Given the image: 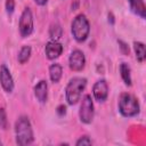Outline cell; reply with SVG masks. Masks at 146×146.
Returning <instances> with one entry per match:
<instances>
[{
  "label": "cell",
  "instance_id": "52a82bcc",
  "mask_svg": "<svg viewBox=\"0 0 146 146\" xmlns=\"http://www.w3.org/2000/svg\"><path fill=\"white\" fill-rule=\"evenodd\" d=\"M68 66L74 72H80L86 66V56L80 49H74L68 57Z\"/></svg>",
  "mask_w": 146,
  "mask_h": 146
},
{
  "label": "cell",
  "instance_id": "e0dca14e",
  "mask_svg": "<svg viewBox=\"0 0 146 146\" xmlns=\"http://www.w3.org/2000/svg\"><path fill=\"white\" fill-rule=\"evenodd\" d=\"M63 35V29L59 24L55 23V24H51L50 29H49V36L51 40H55V41H58Z\"/></svg>",
  "mask_w": 146,
  "mask_h": 146
},
{
  "label": "cell",
  "instance_id": "ba28073f",
  "mask_svg": "<svg viewBox=\"0 0 146 146\" xmlns=\"http://www.w3.org/2000/svg\"><path fill=\"white\" fill-rule=\"evenodd\" d=\"M92 96L99 103H103V102H105L107 99V97H108V84L104 79L98 80L94 84V87H92Z\"/></svg>",
  "mask_w": 146,
  "mask_h": 146
},
{
  "label": "cell",
  "instance_id": "d6986e66",
  "mask_svg": "<svg viewBox=\"0 0 146 146\" xmlns=\"http://www.w3.org/2000/svg\"><path fill=\"white\" fill-rule=\"evenodd\" d=\"M91 144H92V140L90 139L89 136H81V137L76 140V143H75L76 146H81V145H91Z\"/></svg>",
  "mask_w": 146,
  "mask_h": 146
},
{
  "label": "cell",
  "instance_id": "277c9868",
  "mask_svg": "<svg viewBox=\"0 0 146 146\" xmlns=\"http://www.w3.org/2000/svg\"><path fill=\"white\" fill-rule=\"evenodd\" d=\"M71 33L74 40L78 42H83L88 39L90 33V24L86 15L79 14L78 16H75L71 24Z\"/></svg>",
  "mask_w": 146,
  "mask_h": 146
},
{
  "label": "cell",
  "instance_id": "2e32d148",
  "mask_svg": "<svg viewBox=\"0 0 146 146\" xmlns=\"http://www.w3.org/2000/svg\"><path fill=\"white\" fill-rule=\"evenodd\" d=\"M31 54H32V48L30 46H23L18 52V56H17V59H18V63L19 64H25L30 57H31Z\"/></svg>",
  "mask_w": 146,
  "mask_h": 146
},
{
  "label": "cell",
  "instance_id": "8992f818",
  "mask_svg": "<svg viewBox=\"0 0 146 146\" xmlns=\"http://www.w3.org/2000/svg\"><path fill=\"white\" fill-rule=\"evenodd\" d=\"M34 29V24H33V15L32 11L29 7L24 8L19 22H18V30H19V34L22 38H27L32 34Z\"/></svg>",
  "mask_w": 146,
  "mask_h": 146
},
{
  "label": "cell",
  "instance_id": "5b68a950",
  "mask_svg": "<svg viewBox=\"0 0 146 146\" xmlns=\"http://www.w3.org/2000/svg\"><path fill=\"white\" fill-rule=\"evenodd\" d=\"M95 116V107L92 103V98L90 95H84L82 97L80 108H79V117L80 121L84 124H90Z\"/></svg>",
  "mask_w": 146,
  "mask_h": 146
},
{
  "label": "cell",
  "instance_id": "ffe728a7",
  "mask_svg": "<svg viewBox=\"0 0 146 146\" xmlns=\"http://www.w3.org/2000/svg\"><path fill=\"white\" fill-rule=\"evenodd\" d=\"M15 10V0H6V11L8 15H11Z\"/></svg>",
  "mask_w": 146,
  "mask_h": 146
},
{
  "label": "cell",
  "instance_id": "ac0fdd59",
  "mask_svg": "<svg viewBox=\"0 0 146 146\" xmlns=\"http://www.w3.org/2000/svg\"><path fill=\"white\" fill-rule=\"evenodd\" d=\"M0 128L2 130H6L8 128V120H7V114L3 107H0Z\"/></svg>",
  "mask_w": 146,
  "mask_h": 146
},
{
  "label": "cell",
  "instance_id": "8fae6325",
  "mask_svg": "<svg viewBox=\"0 0 146 146\" xmlns=\"http://www.w3.org/2000/svg\"><path fill=\"white\" fill-rule=\"evenodd\" d=\"M34 96L35 98L41 103H46L48 98V83L46 80L39 81L34 87Z\"/></svg>",
  "mask_w": 146,
  "mask_h": 146
},
{
  "label": "cell",
  "instance_id": "5bb4252c",
  "mask_svg": "<svg viewBox=\"0 0 146 146\" xmlns=\"http://www.w3.org/2000/svg\"><path fill=\"white\" fill-rule=\"evenodd\" d=\"M120 73H121V78L124 84L130 87L131 86V68L127 63L120 64Z\"/></svg>",
  "mask_w": 146,
  "mask_h": 146
},
{
  "label": "cell",
  "instance_id": "6da1fadb",
  "mask_svg": "<svg viewBox=\"0 0 146 146\" xmlns=\"http://www.w3.org/2000/svg\"><path fill=\"white\" fill-rule=\"evenodd\" d=\"M15 138L16 144L21 146L30 145L34 140L32 124L26 115H21L15 122Z\"/></svg>",
  "mask_w": 146,
  "mask_h": 146
},
{
  "label": "cell",
  "instance_id": "7a4b0ae2",
  "mask_svg": "<svg viewBox=\"0 0 146 146\" xmlns=\"http://www.w3.org/2000/svg\"><path fill=\"white\" fill-rule=\"evenodd\" d=\"M87 86V79L82 76H74L72 78L65 87V98L68 105H75L82 95Z\"/></svg>",
  "mask_w": 146,
  "mask_h": 146
},
{
  "label": "cell",
  "instance_id": "9a60e30c",
  "mask_svg": "<svg viewBox=\"0 0 146 146\" xmlns=\"http://www.w3.org/2000/svg\"><path fill=\"white\" fill-rule=\"evenodd\" d=\"M133 50H135V54H136V59L139 63H143L145 60V57H146L145 44L140 41H135L133 42Z\"/></svg>",
  "mask_w": 146,
  "mask_h": 146
},
{
  "label": "cell",
  "instance_id": "7c38bea8",
  "mask_svg": "<svg viewBox=\"0 0 146 146\" xmlns=\"http://www.w3.org/2000/svg\"><path fill=\"white\" fill-rule=\"evenodd\" d=\"M129 5L131 10L138 15L140 18H145L146 17V7H145V2L144 0H129Z\"/></svg>",
  "mask_w": 146,
  "mask_h": 146
},
{
  "label": "cell",
  "instance_id": "3957f363",
  "mask_svg": "<svg viewBox=\"0 0 146 146\" xmlns=\"http://www.w3.org/2000/svg\"><path fill=\"white\" fill-rule=\"evenodd\" d=\"M117 106H119V112L124 117H133L139 113L140 110L138 99L133 95L128 92L121 94Z\"/></svg>",
  "mask_w": 146,
  "mask_h": 146
},
{
  "label": "cell",
  "instance_id": "30bf717a",
  "mask_svg": "<svg viewBox=\"0 0 146 146\" xmlns=\"http://www.w3.org/2000/svg\"><path fill=\"white\" fill-rule=\"evenodd\" d=\"M44 52H46V56H47L48 59H50V60L56 59L62 55L63 46L58 41L50 40L49 42H47V44L44 47Z\"/></svg>",
  "mask_w": 146,
  "mask_h": 146
},
{
  "label": "cell",
  "instance_id": "7402d4cb",
  "mask_svg": "<svg viewBox=\"0 0 146 146\" xmlns=\"http://www.w3.org/2000/svg\"><path fill=\"white\" fill-rule=\"evenodd\" d=\"M57 113H58L59 115H64V114L66 113V106H64V105H59V106L57 107Z\"/></svg>",
  "mask_w": 146,
  "mask_h": 146
},
{
  "label": "cell",
  "instance_id": "44dd1931",
  "mask_svg": "<svg viewBox=\"0 0 146 146\" xmlns=\"http://www.w3.org/2000/svg\"><path fill=\"white\" fill-rule=\"evenodd\" d=\"M119 44H121V46H120V48L122 49L123 54H129V48H128V46H127V44H125L123 41L119 40Z\"/></svg>",
  "mask_w": 146,
  "mask_h": 146
},
{
  "label": "cell",
  "instance_id": "9c48e42d",
  "mask_svg": "<svg viewBox=\"0 0 146 146\" xmlns=\"http://www.w3.org/2000/svg\"><path fill=\"white\" fill-rule=\"evenodd\" d=\"M0 84H1L2 89L6 92H13V90H14V79L10 74L9 68L5 64L0 65Z\"/></svg>",
  "mask_w": 146,
  "mask_h": 146
},
{
  "label": "cell",
  "instance_id": "4fadbf2b",
  "mask_svg": "<svg viewBox=\"0 0 146 146\" xmlns=\"http://www.w3.org/2000/svg\"><path fill=\"white\" fill-rule=\"evenodd\" d=\"M62 75H63V67L59 64L55 63L49 66V78L51 82L54 83L59 82V80L62 79Z\"/></svg>",
  "mask_w": 146,
  "mask_h": 146
},
{
  "label": "cell",
  "instance_id": "603a6c76",
  "mask_svg": "<svg viewBox=\"0 0 146 146\" xmlns=\"http://www.w3.org/2000/svg\"><path fill=\"white\" fill-rule=\"evenodd\" d=\"M34 1H35V3L39 5V6H44V5H47V2H48V0H34Z\"/></svg>",
  "mask_w": 146,
  "mask_h": 146
}]
</instances>
